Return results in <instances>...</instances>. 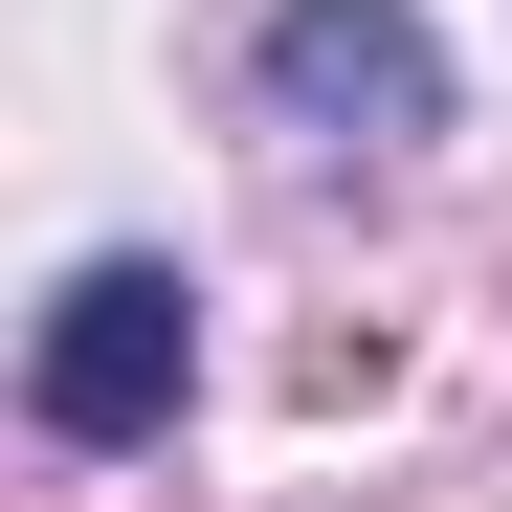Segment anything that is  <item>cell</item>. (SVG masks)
Returning <instances> with one entry per match:
<instances>
[{
    "label": "cell",
    "mask_w": 512,
    "mask_h": 512,
    "mask_svg": "<svg viewBox=\"0 0 512 512\" xmlns=\"http://www.w3.org/2000/svg\"><path fill=\"white\" fill-rule=\"evenodd\" d=\"M245 90L312 156H423L446 134V23H423V0H268V23H245Z\"/></svg>",
    "instance_id": "cell-2"
},
{
    "label": "cell",
    "mask_w": 512,
    "mask_h": 512,
    "mask_svg": "<svg viewBox=\"0 0 512 512\" xmlns=\"http://www.w3.org/2000/svg\"><path fill=\"white\" fill-rule=\"evenodd\" d=\"M23 401H45V446H179V401H201V290L156 268V245H90V268L45 290V357H23Z\"/></svg>",
    "instance_id": "cell-1"
}]
</instances>
